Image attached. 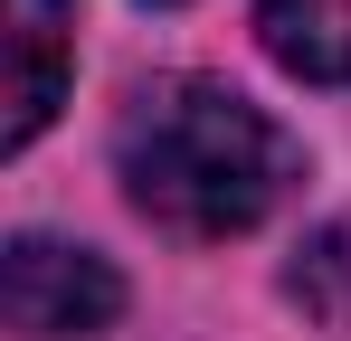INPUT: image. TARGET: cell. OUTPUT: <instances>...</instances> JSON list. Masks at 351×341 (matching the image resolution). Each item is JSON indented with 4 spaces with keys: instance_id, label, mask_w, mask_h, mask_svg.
Returning a JSON list of instances; mask_svg holds the SVG:
<instances>
[{
    "instance_id": "cell-1",
    "label": "cell",
    "mask_w": 351,
    "mask_h": 341,
    "mask_svg": "<svg viewBox=\"0 0 351 341\" xmlns=\"http://www.w3.org/2000/svg\"><path fill=\"white\" fill-rule=\"evenodd\" d=\"M114 170L143 218L180 237H237L304 180V152L219 76H152L114 123Z\"/></svg>"
},
{
    "instance_id": "cell-2",
    "label": "cell",
    "mask_w": 351,
    "mask_h": 341,
    "mask_svg": "<svg viewBox=\"0 0 351 341\" xmlns=\"http://www.w3.org/2000/svg\"><path fill=\"white\" fill-rule=\"evenodd\" d=\"M0 313L19 341H86L123 313V275L95 247H66V237H10L0 256Z\"/></svg>"
},
{
    "instance_id": "cell-3",
    "label": "cell",
    "mask_w": 351,
    "mask_h": 341,
    "mask_svg": "<svg viewBox=\"0 0 351 341\" xmlns=\"http://www.w3.org/2000/svg\"><path fill=\"white\" fill-rule=\"evenodd\" d=\"M10 114H0V152H29L48 133V114L66 105V66H76V38H66V0H10Z\"/></svg>"
},
{
    "instance_id": "cell-4",
    "label": "cell",
    "mask_w": 351,
    "mask_h": 341,
    "mask_svg": "<svg viewBox=\"0 0 351 341\" xmlns=\"http://www.w3.org/2000/svg\"><path fill=\"white\" fill-rule=\"evenodd\" d=\"M256 38L304 86H351V0H256Z\"/></svg>"
}]
</instances>
